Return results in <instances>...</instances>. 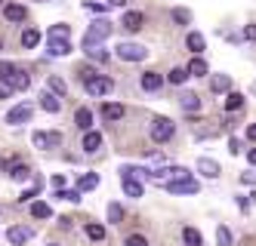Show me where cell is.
Returning a JSON list of instances; mask_svg holds the SVG:
<instances>
[{
	"instance_id": "6da1fadb",
	"label": "cell",
	"mask_w": 256,
	"mask_h": 246,
	"mask_svg": "<svg viewBox=\"0 0 256 246\" xmlns=\"http://www.w3.org/2000/svg\"><path fill=\"white\" fill-rule=\"evenodd\" d=\"M108 34H112V22L96 18V22L86 28V34H84V49H96V46H102V40H105Z\"/></svg>"
},
{
	"instance_id": "7a4b0ae2",
	"label": "cell",
	"mask_w": 256,
	"mask_h": 246,
	"mask_svg": "<svg viewBox=\"0 0 256 246\" xmlns=\"http://www.w3.org/2000/svg\"><path fill=\"white\" fill-rule=\"evenodd\" d=\"M179 179H188V173L182 166H160V169H152V182H158L160 188H167L170 182H179Z\"/></svg>"
},
{
	"instance_id": "3957f363",
	"label": "cell",
	"mask_w": 256,
	"mask_h": 246,
	"mask_svg": "<svg viewBox=\"0 0 256 246\" xmlns=\"http://www.w3.org/2000/svg\"><path fill=\"white\" fill-rule=\"evenodd\" d=\"M173 132H176V123L170 117H154L152 120V139L154 142H170Z\"/></svg>"
},
{
	"instance_id": "277c9868",
	"label": "cell",
	"mask_w": 256,
	"mask_h": 246,
	"mask_svg": "<svg viewBox=\"0 0 256 246\" xmlns=\"http://www.w3.org/2000/svg\"><path fill=\"white\" fill-rule=\"evenodd\" d=\"M31 142H34V148H59L62 145V132H56V129H38L31 136Z\"/></svg>"
},
{
	"instance_id": "5b68a950",
	"label": "cell",
	"mask_w": 256,
	"mask_h": 246,
	"mask_svg": "<svg viewBox=\"0 0 256 246\" xmlns=\"http://www.w3.org/2000/svg\"><path fill=\"white\" fill-rule=\"evenodd\" d=\"M90 96H108V92H114V80L112 77H105V74H96L90 83H84Z\"/></svg>"
},
{
	"instance_id": "8992f818",
	"label": "cell",
	"mask_w": 256,
	"mask_h": 246,
	"mask_svg": "<svg viewBox=\"0 0 256 246\" xmlns=\"http://www.w3.org/2000/svg\"><path fill=\"white\" fill-rule=\"evenodd\" d=\"M145 55H148V49L139 46V43H120L118 46V59H124V62H142Z\"/></svg>"
},
{
	"instance_id": "52a82bcc",
	"label": "cell",
	"mask_w": 256,
	"mask_h": 246,
	"mask_svg": "<svg viewBox=\"0 0 256 246\" xmlns=\"http://www.w3.org/2000/svg\"><path fill=\"white\" fill-rule=\"evenodd\" d=\"M31 114H34V105H16L12 111H10V114H6V123L10 126H22V123H28L31 120Z\"/></svg>"
},
{
	"instance_id": "ba28073f",
	"label": "cell",
	"mask_w": 256,
	"mask_h": 246,
	"mask_svg": "<svg viewBox=\"0 0 256 246\" xmlns=\"http://www.w3.org/2000/svg\"><path fill=\"white\" fill-rule=\"evenodd\" d=\"M164 191H170V194H198V182L188 176V179H179V182H170Z\"/></svg>"
},
{
	"instance_id": "9c48e42d",
	"label": "cell",
	"mask_w": 256,
	"mask_h": 246,
	"mask_svg": "<svg viewBox=\"0 0 256 246\" xmlns=\"http://www.w3.org/2000/svg\"><path fill=\"white\" fill-rule=\"evenodd\" d=\"M40 108L46 111V114H59V111H62V99L56 96V92H40Z\"/></svg>"
},
{
	"instance_id": "30bf717a",
	"label": "cell",
	"mask_w": 256,
	"mask_h": 246,
	"mask_svg": "<svg viewBox=\"0 0 256 246\" xmlns=\"http://www.w3.org/2000/svg\"><path fill=\"white\" fill-rule=\"evenodd\" d=\"M31 234H34L31 228H25V225H16V228H10V231H6V240H10L12 246H22V243H28V240H31Z\"/></svg>"
},
{
	"instance_id": "8fae6325",
	"label": "cell",
	"mask_w": 256,
	"mask_h": 246,
	"mask_svg": "<svg viewBox=\"0 0 256 246\" xmlns=\"http://www.w3.org/2000/svg\"><path fill=\"white\" fill-rule=\"evenodd\" d=\"M46 52H50V55H68V52H71V43H68V37H50V43H46Z\"/></svg>"
},
{
	"instance_id": "7c38bea8",
	"label": "cell",
	"mask_w": 256,
	"mask_h": 246,
	"mask_svg": "<svg viewBox=\"0 0 256 246\" xmlns=\"http://www.w3.org/2000/svg\"><path fill=\"white\" fill-rule=\"evenodd\" d=\"M80 148L86 151V154H96V151L102 148V136L96 129H90V132H84V142H80Z\"/></svg>"
},
{
	"instance_id": "4fadbf2b",
	"label": "cell",
	"mask_w": 256,
	"mask_h": 246,
	"mask_svg": "<svg viewBox=\"0 0 256 246\" xmlns=\"http://www.w3.org/2000/svg\"><path fill=\"white\" fill-rule=\"evenodd\" d=\"M4 18H6V22H25V18H28V9L19 6V3H6V6H4Z\"/></svg>"
},
{
	"instance_id": "5bb4252c",
	"label": "cell",
	"mask_w": 256,
	"mask_h": 246,
	"mask_svg": "<svg viewBox=\"0 0 256 246\" xmlns=\"http://www.w3.org/2000/svg\"><path fill=\"white\" fill-rule=\"evenodd\" d=\"M124 114H126V108L118 105V102H105V105H102V117H105L108 123H112V120H120Z\"/></svg>"
},
{
	"instance_id": "9a60e30c",
	"label": "cell",
	"mask_w": 256,
	"mask_h": 246,
	"mask_svg": "<svg viewBox=\"0 0 256 246\" xmlns=\"http://www.w3.org/2000/svg\"><path fill=\"white\" fill-rule=\"evenodd\" d=\"M160 83H164V77H160L158 71H145V74H142V89H145V92H158Z\"/></svg>"
},
{
	"instance_id": "2e32d148",
	"label": "cell",
	"mask_w": 256,
	"mask_h": 246,
	"mask_svg": "<svg viewBox=\"0 0 256 246\" xmlns=\"http://www.w3.org/2000/svg\"><path fill=\"white\" fill-rule=\"evenodd\" d=\"M198 173L207 176V179H219V163L210 160V157H200V160H198Z\"/></svg>"
},
{
	"instance_id": "e0dca14e",
	"label": "cell",
	"mask_w": 256,
	"mask_h": 246,
	"mask_svg": "<svg viewBox=\"0 0 256 246\" xmlns=\"http://www.w3.org/2000/svg\"><path fill=\"white\" fill-rule=\"evenodd\" d=\"M120 179H152V169H142V166H120Z\"/></svg>"
},
{
	"instance_id": "ac0fdd59",
	"label": "cell",
	"mask_w": 256,
	"mask_h": 246,
	"mask_svg": "<svg viewBox=\"0 0 256 246\" xmlns=\"http://www.w3.org/2000/svg\"><path fill=\"white\" fill-rule=\"evenodd\" d=\"M142 22H145V15H142V12H124V18H120V25H124L126 31H139Z\"/></svg>"
},
{
	"instance_id": "d6986e66",
	"label": "cell",
	"mask_w": 256,
	"mask_h": 246,
	"mask_svg": "<svg viewBox=\"0 0 256 246\" xmlns=\"http://www.w3.org/2000/svg\"><path fill=\"white\" fill-rule=\"evenodd\" d=\"M124 194H126V197H133V200H139V197L145 194V188H142L139 179H124Z\"/></svg>"
},
{
	"instance_id": "ffe728a7",
	"label": "cell",
	"mask_w": 256,
	"mask_h": 246,
	"mask_svg": "<svg viewBox=\"0 0 256 246\" xmlns=\"http://www.w3.org/2000/svg\"><path fill=\"white\" fill-rule=\"evenodd\" d=\"M210 89L213 92H228L232 89V77H228V74H213V77H210Z\"/></svg>"
},
{
	"instance_id": "44dd1931",
	"label": "cell",
	"mask_w": 256,
	"mask_h": 246,
	"mask_svg": "<svg viewBox=\"0 0 256 246\" xmlns=\"http://www.w3.org/2000/svg\"><path fill=\"white\" fill-rule=\"evenodd\" d=\"M179 105H182V111H198V108H200V99H198V92L186 89V92L179 96Z\"/></svg>"
},
{
	"instance_id": "7402d4cb",
	"label": "cell",
	"mask_w": 256,
	"mask_h": 246,
	"mask_svg": "<svg viewBox=\"0 0 256 246\" xmlns=\"http://www.w3.org/2000/svg\"><path fill=\"white\" fill-rule=\"evenodd\" d=\"M74 123H78L84 132H90V126H93V111H90V108H78V111H74Z\"/></svg>"
},
{
	"instance_id": "603a6c76",
	"label": "cell",
	"mask_w": 256,
	"mask_h": 246,
	"mask_svg": "<svg viewBox=\"0 0 256 246\" xmlns=\"http://www.w3.org/2000/svg\"><path fill=\"white\" fill-rule=\"evenodd\" d=\"M186 43H188V49H192L194 55H200V52H204V46H207V40H204V34H198V31H192V34L186 37Z\"/></svg>"
},
{
	"instance_id": "cb8c5ba5",
	"label": "cell",
	"mask_w": 256,
	"mask_h": 246,
	"mask_svg": "<svg viewBox=\"0 0 256 246\" xmlns=\"http://www.w3.org/2000/svg\"><path fill=\"white\" fill-rule=\"evenodd\" d=\"M188 77H204V74H207V62L204 59H200V55H194V59L188 62Z\"/></svg>"
},
{
	"instance_id": "d4e9b609",
	"label": "cell",
	"mask_w": 256,
	"mask_h": 246,
	"mask_svg": "<svg viewBox=\"0 0 256 246\" xmlns=\"http://www.w3.org/2000/svg\"><path fill=\"white\" fill-rule=\"evenodd\" d=\"M38 43H40V31H38V28H25V31H22V46H25V49H34Z\"/></svg>"
},
{
	"instance_id": "484cf974",
	"label": "cell",
	"mask_w": 256,
	"mask_h": 246,
	"mask_svg": "<svg viewBox=\"0 0 256 246\" xmlns=\"http://www.w3.org/2000/svg\"><path fill=\"white\" fill-rule=\"evenodd\" d=\"M10 179L12 182H28L31 179V169L25 163H16V166H10Z\"/></svg>"
},
{
	"instance_id": "4316f807",
	"label": "cell",
	"mask_w": 256,
	"mask_h": 246,
	"mask_svg": "<svg viewBox=\"0 0 256 246\" xmlns=\"http://www.w3.org/2000/svg\"><path fill=\"white\" fill-rule=\"evenodd\" d=\"M46 83H50V92H56L59 99H62L65 92H68V83H65L62 77H56V74H50V77H46Z\"/></svg>"
},
{
	"instance_id": "83f0119b",
	"label": "cell",
	"mask_w": 256,
	"mask_h": 246,
	"mask_svg": "<svg viewBox=\"0 0 256 246\" xmlns=\"http://www.w3.org/2000/svg\"><path fill=\"white\" fill-rule=\"evenodd\" d=\"M96 185H99V176H96V173H84V176L78 179V191H93Z\"/></svg>"
},
{
	"instance_id": "f1b7e54d",
	"label": "cell",
	"mask_w": 256,
	"mask_h": 246,
	"mask_svg": "<svg viewBox=\"0 0 256 246\" xmlns=\"http://www.w3.org/2000/svg\"><path fill=\"white\" fill-rule=\"evenodd\" d=\"M10 83H12V89H16V92H22V89H28V83H31V77H28V74H25V71H16V74H12V77H10Z\"/></svg>"
},
{
	"instance_id": "f546056e",
	"label": "cell",
	"mask_w": 256,
	"mask_h": 246,
	"mask_svg": "<svg viewBox=\"0 0 256 246\" xmlns=\"http://www.w3.org/2000/svg\"><path fill=\"white\" fill-rule=\"evenodd\" d=\"M192 18H194V15H192V9H186V6H176V9H173V22H176V25H188Z\"/></svg>"
},
{
	"instance_id": "4dcf8cb0",
	"label": "cell",
	"mask_w": 256,
	"mask_h": 246,
	"mask_svg": "<svg viewBox=\"0 0 256 246\" xmlns=\"http://www.w3.org/2000/svg\"><path fill=\"white\" fill-rule=\"evenodd\" d=\"M31 216H34V219H50V216H52V210H50L46 203L34 200V203H31Z\"/></svg>"
},
{
	"instance_id": "1f68e13d",
	"label": "cell",
	"mask_w": 256,
	"mask_h": 246,
	"mask_svg": "<svg viewBox=\"0 0 256 246\" xmlns=\"http://www.w3.org/2000/svg\"><path fill=\"white\" fill-rule=\"evenodd\" d=\"M241 108H244V96H241V92H228L226 111H241Z\"/></svg>"
},
{
	"instance_id": "d6a6232c",
	"label": "cell",
	"mask_w": 256,
	"mask_h": 246,
	"mask_svg": "<svg viewBox=\"0 0 256 246\" xmlns=\"http://www.w3.org/2000/svg\"><path fill=\"white\" fill-rule=\"evenodd\" d=\"M182 240L188 246H200V231L198 228H182Z\"/></svg>"
},
{
	"instance_id": "836d02e7",
	"label": "cell",
	"mask_w": 256,
	"mask_h": 246,
	"mask_svg": "<svg viewBox=\"0 0 256 246\" xmlns=\"http://www.w3.org/2000/svg\"><path fill=\"white\" fill-rule=\"evenodd\" d=\"M120 219H124V206H120V203H108V222L118 225Z\"/></svg>"
},
{
	"instance_id": "e575fe53",
	"label": "cell",
	"mask_w": 256,
	"mask_h": 246,
	"mask_svg": "<svg viewBox=\"0 0 256 246\" xmlns=\"http://www.w3.org/2000/svg\"><path fill=\"white\" fill-rule=\"evenodd\" d=\"M86 237L99 243V240H105V228L102 225H86Z\"/></svg>"
},
{
	"instance_id": "d590c367",
	"label": "cell",
	"mask_w": 256,
	"mask_h": 246,
	"mask_svg": "<svg viewBox=\"0 0 256 246\" xmlns=\"http://www.w3.org/2000/svg\"><path fill=\"white\" fill-rule=\"evenodd\" d=\"M216 240H219V246H232V231L226 228V225H219V228H216Z\"/></svg>"
},
{
	"instance_id": "8d00e7d4",
	"label": "cell",
	"mask_w": 256,
	"mask_h": 246,
	"mask_svg": "<svg viewBox=\"0 0 256 246\" xmlns=\"http://www.w3.org/2000/svg\"><path fill=\"white\" fill-rule=\"evenodd\" d=\"M186 77H188V71H186V68H173V71H170V83H176V86H179V83H186Z\"/></svg>"
},
{
	"instance_id": "74e56055",
	"label": "cell",
	"mask_w": 256,
	"mask_h": 246,
	"mask_svg": "<svg viewBox=\"0 0 256 246\" xmlns=\"http://www.w3.org/2000/svg\"><path fill=\"white\" fill-rule=\"evenodd\" d=\"M12 96V83H10V77H0V99H10Z\"/></svg>"
},
{
	"instance_id": "f35d334b",
	"label": "cell",
	"mask_w": 256,
	"mask_h": 246,
	"mask_svg": "<svg viewBox=\"0 0 256 246\" xmlns=\"http://www.w3.org/2000/svg\"><path fill=\"white\" fill-rule=\"evenodd\" d=\"M124 246H148V240H145L142 234H130V237L124 240Z\"/></svg>"
},
{
	"instance_id": "ab89813d",
	"label": "cell",
	"mask_w": 256,
	"mask_h": 246,
	"mask_svg": "<svg viewBox=\"0 0 256 246\" xmlns=\"http://www.w3.org/2000/svg\"><path fill=\"white\" fill-rule=\"evenodd\" d=\"M68 34H71L68 25H52V28H50V37H68Z\"/></svg>"
},
{
	"instance_id": "60d3db41",
	"label": "cell",
	"mask_w": 256,
	"mask_h": 246,
	"mask_svg": "<svg viewBox=\"0 0 256 246\" xmlns=\"http://www.w3.org/2000/svg\"><path fill=\"white\" fill-rule=\"evenodd\" d=\"M59 200H71V203H78L80 200V191H56Z\"/></svg>"
},
{
	"instance_id": "b9f144b4",
	"label": "cell",
	"mask_w": 256,
	"mask_h": 246,
	"mask_svg": "<svg viewBox=\"0 0 256 246\" xmlns=\"http://www.w3.org/2000/svg\"><path fill=\"white\" fill-rule=\"evenodd\" d=\"M84 9H90V12H105L108 3H93V0H84Z\"/></svg>"
},
{
	"instance_id": "7bdbcfd3",
	"label": "cell",
	"mask_w": 256,
	"mask_h": 246,
	"mask_svg": "<svg viewBox=\"0 0 256 246\" xmlns=\"http://www.w3.org/2000/svg\"><path fill=\"white\" fill-rule=\"evenodd\" d=\"M86 55H93L96 62H105V59H108V52H105L102 46H96V49H86Z\"/></svg>"
},
{
	"instance_id": "ee69618b",
	"label": "cell",
	"mask_w": 256,
	"mask_h": 246,
	"mask_svg": "<svg viewBox=\"0 0 256 246\" xmlns=\"http://www.w3.org/2000/svg\"><path fill=\"white\" fill-rule=\"evenodd\" d=\"M12 74H16L12 62H0V77H12Z\"/></svg>"
},
{
	"instance_id": "f6af8a7d",
	"label": "cell",
	"mask_w": 256,
	"mask_h": 246,
	"mask_svg": "<svg viewBox=\"0 0 256 246\" xmlns=\"http://www.w3.org/2000/svg\"><path fill=\"white\" fill-rule=\"evenodd\" d=\"M52 188H56V191H65V176H52Z\"/></svg>"
},
{
	"instance_id": "bcb514c9",
	"label": "cell",
	"mask_w": 256,
	"mask_h": 246,
	"mask_svg": "<svg viewBox=\"0 0 256 246\" xmlns=\"http://www.w3.org/2000/svg\"><path fill=\"white\" fill-rule=\"evenodd\" d=\"M244 40H256V25H247L244 28Z\"/></svg>"
},
{
	"instance_id": "7dc6e473",
	"label": "cell",
	"mask_w": 256,
	"mask_h": 246,
	"mask_svg": "<svg viewBox=\"0 0 256 246\" xmlns=\"http://www.w3.org/2000/svg\"><path fill=\"white\" fill-rule=\"evenodd\" d=\"M228 151H232V154H241V139H232L228 142Z\"/></svg>"
},
{
	"instance_id": "c3c4849f",
	"label": "cell",
	"mask_w": 256,
	"mask_h": 246,
	"mask_svg": "<svg viewBox=\"0 0 256 246\" xmlns=\"http://www.w3.org/2000/svg\"><path fill=\"white\" fill-rule=\"evenodd\" d=\"M241 182H244V185H256V173H244Z\"/></svg>"
},
{
	"instance_id": "681fc988",
	"label": "cell",
	"mask_w": 256,
	"mask_h": 246,
	"mask_svg": "<svg viewBox=\"0 0 256 246\" xmlns=\"http://www.w3.org/2000/svg\"><path fill=\"white\" fill-rule=\"evenodd\" d=\"M247 139H250V142H256V123H250V126H247Z\"/></svg>"
},
{
	"instance_id": "f907efd6",
	"label": "cell",
	"mask_w": 256,
	"mask_h": 246,
	"mask_svg": "<svg viewBox=\"0 0 256 246\" xmlns=\"http://www.w3.org/2000/svg\"><path fill=\"white\" fill-rule=\"evenodd\" d=\"M105 3H108V9H112V6H124L126 0H105Z\"/></svg>"
},
{
	"instance_id": "816d5d0a",
	"label": "cell",
	"mask_w": 256,
	"mask_h": 246,
	"mask_svg": "<svg viewBox=\"0 0 256 246\" xmlns=\"http://www.w3.org/2000/svg\"><path fill=\"white\" fill-rule=\"evenodd\" d=\"M247 160H250V163L256 166V148H250V151H247Z\"/></svg>"
},
{
	"instance_id": "f5cc1de1",
	"label": "cell",
	"mask_w": 256,
	"mask_h": 246,
	"mask_svg": "<svg viewBox=\"0 0 256 246\" xmlns=\"http://www.w3.org/2000/svg\"><path fill=\"white\" fill-rule=\"evenodd\" d=\"M50 246H59V243H50Z\"/></svg>"
},
{
	"instance_id": "db71d44e",
	"label": "cell",
	"mask_w": 256,
	"mask_h": 246,
	"mask_svg": "<svg viewBox=\"0 0 256 246\" xmlns=\"http://www.w3.org/2000/svg\"><path fill=\"white\" fill-rule=\"evenodd\" d=\"M0 46H4V43H0Z\"/></svg>"
}]
</instances>
